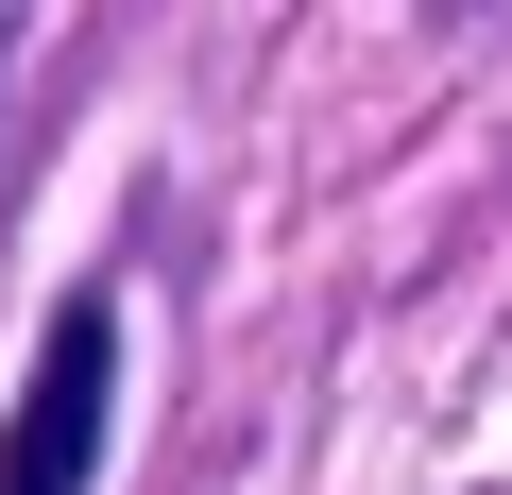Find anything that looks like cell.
Here are the masks:
<instances>
[{
    "label": "cell",
    "instance_id": "cell-1",
    "mask_svg": "<svg viewBox=\"0 0 512 495\" xmlns=\"http://www.w3.org/2000/svg\"><path fill=\"white\" fill-rule=\"evenodd\" d=\"M103 427H120V308L69 291V308L35 325L18 427H0V495H86V478H103Z\"/></svg>",
    "mask_w": 512,
    "mask_h": 495
},
{
    "label": "cell",
    "instance_id": "cell-2",
    "mask_svg": "<svg viewBox=\"0 0 512 495\" xmlns=\"http://www.w3.org/2000/svg\"><path fill=\"white\" fill-rule=\"evenodd\" d=\"M444 18H461V0H444Z\"/></svg>",
    "mask_w": 512,
    "mask_h": 495
},
{
    "label": "cell",
    "instance_id": "cell-3",
    "mask_svg": "<svg viewBox=\"0 0 512 495\" xmlns=\"http://www.w3.org/2000/svg\"><path fill=\"white\" fill-rule=\"evenodd\" d=\"M0 52H18V35H0Z\"/></svg>",
    "mask_w": 512,
    "mask_h": 495
}]
</instances>
